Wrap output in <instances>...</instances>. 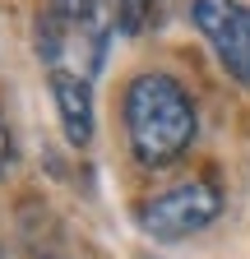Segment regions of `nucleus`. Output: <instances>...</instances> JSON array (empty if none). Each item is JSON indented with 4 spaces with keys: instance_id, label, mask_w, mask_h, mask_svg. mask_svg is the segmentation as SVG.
I'll return each instance as SVG.
<instances>
[{
    "instance_id": "obj_1",
    "label": "nucleus",
    "mask_w": 250,
    "mask_h": 259,
    "mask_svg": "<svg viewBox=\"0 0 250 259\" xmlns=\"http://www.w3.org/2000/svg\"><path fill=\"white\" fill-rule=\"evenodd\" d=\"M195 130H199V116L181 79L158 70L130 79V88H125V139H130V153L139 167L148 171L172 167L195 144Z\"/></svg>"
},
{
    "instance_id": "obj_2",
    "label": "nucleus",
    "mask_w": 250,
    "mask_h": 259,
    "mask_svg": "<svg viewBox=\"0 0 250 259\" xmlns=\"http://www.w3.org/2000/svg\"><path fill=\"white\" fill-rule=\"evenodd\" d=\"M223 213V194L213 181H181L172 190H158L139 208V227L153 241H185Z\"/></svg>"
},
{
    "instance_id": "obj_3",
    "label": "nucleus",
    "mask_w": 250,
    "mask_h": 259,
    "mask_svg": "<svg viewBox=\"0 0 250 259\" xmlns=\"http://www.w3.org/2000/svg\"><path fill=\"white\" fill-rule=\"evenodd\" d=\"M190 19L213 47L218 65L236 83H250V5H241V0H190Z\"/></svg>"
},
{
    "instance_id": "obj_4",
    "label": "nucleus",
    "mask_w": 250,
    "mask_h": 259,
    "mask_svg": "<svg viewBox=\"0 0 250 259\" xmlns=\"http://www.w3.org/2000/svg\"><path fill=\"white\" fill-rule=\"evenodd\" d=\"M51 102L60 111V130L74 148H88L93 144V88H88V74H74V70H51Z\"/></svg>"
},
{
    "instance_id": "obj_5",
    "label": "nucleus",
    "mask_w": 250,
    "mask_h": 259,
    "mask_svg": "<svg viewBox=\"0 0 250 259\" xmlns=\"http://www.w3.org/2000/svg\"><path fill=\"white\" fill-rule=\"evenodd\" d=\"M74 42V23H65L51 5L37 14V23H33V47H37V60L42 65H51V70H60V56H65V47Z\"/></svg>"
},
{
    "instance_id": "obj_6",
    "label": "nucleus",
    "mask_w": 250,
    "mask_h": 259,
    "mask_svg": "<svg viewBox=\"0 0 250 259\" xmlns=\"http://www.w3.org/2000/svg\"><path fill=\"white\" fill-rule=\"evenodd\" d=\"M153 10H158V0H111V23L135 37L153 23Z\"/></svg>"
},
{
    "instance_id": "obj_7",
    "label": "nucleus",
    "mask_w": 250,
    "mask_h": 259,
    "mask_svg": "<svg viewBox=\"0 0 250 259\" xmlns=\"http://www.w3.org/2000/svg\"><path fill=\"white\" fill-rule=\"evenodd\" d=\"M51 10L65 19V23H98V19H107L102 14V0H51Z\"/></svg>"
},
{
    "instance_id": "obj_8",
    "label": "nucleus",
    "mask_w": 250,
    "mask_h": 259,
    "mask_svg": "<svg viewBox=\"0 0 250 259\" xmlns=\"http://www.w3.org/2000/svg\"><path fill=\"white\" fill-rule=\"evenodd\" d=\"M10 157H14V144H10V130H5V116H0V176H5Z\"/></svg>"
},
{
    "instance_id": "obj_9",
    "label": "nucleus",
    "mask_w": 250,
    "mask_h": 259,
    "mask_svg": "<svg viewBox=\"0 0 250 259\" xmlns=\"http://www.w3.org/2000/svg\"><path fill=\"white\" fill-rule=\"evenodd\" d=\"M51 259H65V254H51Z\"/></svg>"
},
{
    "instance_id": "obj_10",
    "label": "nucleus",
    "mask_w": 250,
    "mask_h": 259,
    "mask_svg": "<svg viewBox=\"0 0 250 259\" xmlns=\"http://www.w3.org/2000/svg\"><path fill=\"white\" fill-rule=\"evenodd\" d=\"M0 259H5V250H0Z\"/></svg>"
}]
</instances>
